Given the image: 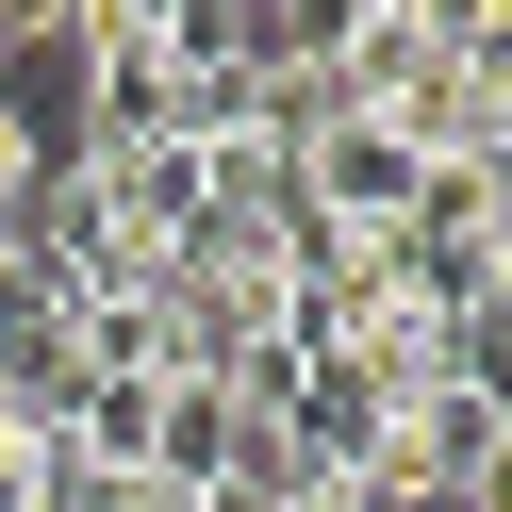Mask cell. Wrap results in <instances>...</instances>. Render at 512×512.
Returning a JSON list of instances; mask_svg holds the SVG:
<instances>
[{
    "label": "cell",
    "mask_w": 512,
    "mask_h": 512,
    "mask_svg": "<svg viewBox=\"0 0 512 512\" xmlns=\"http://www.w3.org/2000/svg\"><path fill=\"white\" fill-rule=\"evenodd\" d=\"M50 199V116H34V83H0V232Z\"/></svg>",
    "instance_id": "1"
},
{
    "label": "cell",
    "mask_w": 512,
    "mask_h": 512,
    "mask_svg": "<svg viewBox=\"0 0 512 512\" xmlns=\"http://www.w3.org/2000/svg\"><path fill=\"white\" fill-rule=\"evenodd\" d=\"M0 50H17V67H67V50H83V0H0Z\"/></svg>",
    "instance_id": "2"
}]
</instances>
